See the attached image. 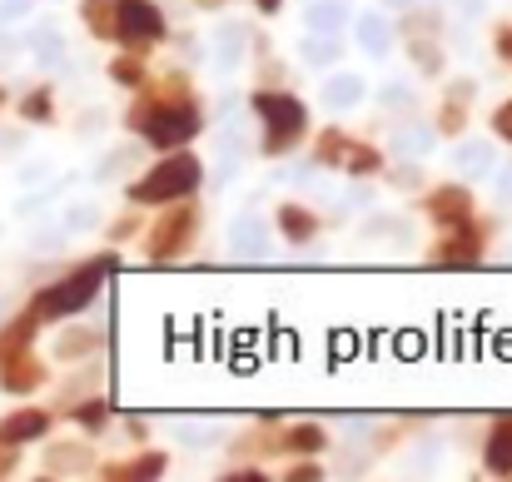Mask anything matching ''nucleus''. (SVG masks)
Segmentation results:
<instances>
[{"instance_id":"nucleus-1","label":"nucleus","mask_w":512,"mask_h":482,"mask_svg":"<svg viewBox=\"0 0 512 482\" xmlns=\"http://www.w3.org/2000/svg\"><path fill=\"white\" fill-rule=\"evenodd\" d=\"M130 125L150 140V145H160V150H179V145H189L194 135H199V110H194V100H179V90H165V95H150L145 105H135V115H130Z\"/></svg>"},{"instance_id":"nucleus-2","label":"nucleus","mask_w":512,"mask_h":482,"mask_svg":"<svg viewBox=\"0 0 512 482\" xmlns=\"http://www.w3.org/2000/svg\"><path fill=\"white\" fill-rule=\"evenodd\" d=\"M204 179V164L194 155H165L145 179H135L130 199L135 204H174V199H189Z\"/></svg>"},{"instance_id":"nucleus-3","label":"nucleus","mask_w":512,"mask_h":482,"mask_svg":"<svg viewBox=\"0 0 512 482\" xmlns=\"http://www.w3.org/2000/svg\"><path fill=\"white\" fill-rule=\"evenodd\" d=\"M105 274H115V264H110V259H90L80 274H70V279H60L55 289H45V294L35 299V314H40V319H70V314L90 309V299L100 294Z\"/></svg>"},{"instance_id":"nucleus-4","label":"nucleus","mask_w":512,"mask_h":482,"mask_svg":"<svg viewBox=\"0 0 512 482\" xmlns=\"http://www.w3.org/2000/svg\"><path fill=\"white\" fill-rule=\"evenodd\" d=\"M254 115L264 120V155H284L309 125L294 95H254Z\"/></svg>"},{"instance_id":"nucleus-5","label":"nucleus","mask_w":512,"mask_h":482,"mask_svg":"<svg viewBox=\"0 0 512 482\" xmlns=\"http://www.w3.org/2000/svg\"><path fill=\"white\" fill-rule=\"evenodd\" d=\"M115 40L130 50H150L165 40V15L150 0H115Z\"/></svg>"},{"instance_id":"nucleus-6","label":"nucleus","mask_w":512,"mask_h":482,"mask_svg":"<svg viewBox=\"0 0 512 482\" xmlns=\"http://www.w3.org/2000/svg\"><path fill=\"white\" fill-rule=\"evenodd\" d=\"M189 239H194V204H179V199H174V209L150 229L145 254H150V259H174V254L189 249Z\"/></svg>"},{"instance_id":"nucleus-7","label":"nucleus","mask_w":512,"mask_h":482,"mask_svg":"<svg viewBox=\"0 0 512 482\" xmlns=\"http://www.w3.org/2000/svg\"><path fill=\"white\" fill-rule=\"evenodd\" d=\"M453 229V239H443L438 249H433V259L438 264H478L483 259V234L463 219V224H448Z\"/></svg>"},{"instance_id":"nucleus-8","label":"nucleus","mask_w":512,"mask_h":482,"mask_svg":"<svg viewBox=\"0 0 512 482\" xmlns=\"http://www.w3.org/2000/svg\"><path fill=\"white\" fill-rule=\"evenodd\" d=\"M40 433H50V413L40 408H20L0 423V448H20V443H35Z\"/></svg>"},{"instance_id":"nucleus-9","label":"nucleus","mask_w":512,"mask_h":482,"mask_svg":"<svg viewBox=\"0 0 512 482\" xmlns=\"http://www.w3.org/2000/svg\"><path fill=\"white\" fill-rule=\"evenodd\" d=\"M428 214H433L438 224H463V219L473 214V194L458 189V184H448V189H438V194L428 199Z\"/></svg>"},{"instance_id":"nucleus-10","label":"nucleus","mask_w":512,"mask_h":482,"mask_svg":"<svg viewBox=\"0 0 512 482\" xmlns=\"http://www.w3.org/2000/svg\"><path fill=\"white\" fill-rule=\"evenodd\" d=\"M0 368H5V393H25V388H35V383L45 378V368H40V363L30 358V348L10 353V358H5Z\"/></svg>"},{"instance_id":"nucleus-11","label":"nucleus","mask_w":512,"mask_h":482,"mask_svg":"<svg viewBox=\"0 0 512 482\" xmlns=\"http://www.w3.org/2000/svg\"><path fill=\"white\" fill-rule=\"evenodd\" d=\"M160 473H165V453H145V458H130V463L105 468L110 482H155Z\"/></svg>"},{"instance_id":"nucleus-12","label":"nucleus","mask_w":512,"mask_h":482,"mask_svg":"<svg viewBox=\"0 0 512 482\" xmlns=\"http://www.w3.org/2000/svg\"><path fill=\"white\" fill-rule=\"evenodd\" d=\"M279 229H284V239L309 244V239H314V214H309L304 204H284V209H279Z\"/></svg>"},{"instance_id":"nucleus-13","label":"nucleus","mask_w":512,"mask_h":482,"mask_svg":"<svg viewBox=\"0 0 512 482\" xmlns=\"http://www.w3.org/2000/svg\"><path fill=\"white\" fill-rule=\"evenodd\" d=\"M488 473H512V418H503L488 438Z\"/></svg>"},{"instance_id":"nucleus-14","label":"nucleus","mask_w":512,"mask_h":482,"mask_svg":"<svg viewBox=\"0 0 512 482\" xmlns=\"http://www.w3.org/2000/svg\"><path fill=\"white\" fill-rule=\"evenodd\" d=\"M35 323H40V314L30 309L20 323H10L5 333H0V363L10 358V353H20V348H30V333H35Z\"/></svg>"},{"instance_id":"nucleus-15","label":"nucleus","mask_w":512,"mask_h":482,"mask_svg":"<svg viewBox=\"0 0 512 482\" xmlns=\"http://www.w3.org/2000/svg\"><path fill=\"white\" fill-rule=\"evenodd\" d=\"M85 20L100 40H115V0H85Z\"/></svg>"},{"instance_id":"nucleus-16","label":"nucleus","mask_w":512,"mask_h":482,"mask_svg":"<svg viewBox=\"0 0 512 482\" xmlns=\"http://www.w3.org/2000/svg\"><path fill=\"white\" fill-rule=\"evenodd\" d=\"M284 448H289V453H319V448H324V428H314V423H304V428H289Z\"/></svg>"},{"instance_id":"nucleus-17","label":"nucleus","mask_w":512,"mask_h":482,"mask_svg":"<svg viewBox=\"0 0 512 482\" xmlns=\"http://www.w3.org/2000/svg\"><path fill=\"white\" fill-rule=\"evenodd\" d=\"M343 164L353 169V174H373L378 169V150H368V145H343Z\"/></svg>"},{"instance_id":"nucleus-18","label":"nucleus","mask_w":512,"mask_h":482,"mask_svg":"<svg viewBox=\"0 0 512 482\" xmlns=\"http://www.w3.org/2000/svg\"><path fill=\"white\" fill-rule=\"evenodd\" d=\"M120 85H145V65L135 60V55H125V60H115V70H110Z\"/></svg>"},{"instance_id":"nucleus-19","label":"nucleus","mask_w":512,"mask_h":482,"mask_svg":"<svg viewBox=\"0 0 512 482\" xmlns=\"http://www.w3.org/2000/svg\"><path fill=\"white\" fill-rule=\"evenodd\" d=\"M75 418H80L85 428H100V423L110 418V398H95V403H85V408H80Z\"/></svg>"},{"instance_id":"nucleus-20","label":"nucleus","mask_w":512,"mask_h":482,"mask_svg":"<svg viewBox=\"0 0 512 482\" xmlns=\"http://www.w3.org/2000/svg\"><path fill=\"white\" fill-rule=\"evenodd\" d=\"M319 160H343V135L339 130H329V135L319 140Z\"/></svg>"},{"instance_id":"nucleus-21","label":"nucleus","mask_w":512,"mask_h":482,"mask_svg":"<svg viewBox=\"0 0 512 482\" xmlns=\"http://www.w3.org/2000/svg\"><path fill=\"white\" fill-rule=\"evenodd\" d=\"M25 115H30V120H50V95H45V90L30 95V100H25Z\"/></svg>"},{"instance_id":"nucleus-22","label":"nucleus","mask_w":512,"mask_h":482,"mask_svg":"<svg viewBox=\"0 0 512 482\" xmlns=\"http://www.w3.org/2000/svg\"><path fill=\"white\" fill-rule=\"evenodd\" d=\"M90 343H100V338H95V333H75V338L60 343V353H65V358H80V348H90Z\"/></svg>"},{"instance_id":"nucleus-23","label":"nucleus","mask_w":512,"mask_h":482,"mask_svg":"<svg viewBox=\"0 0 512 482\" xmlns=\"http://www.w3.org/2000/svg\"><path fill=\"white\" fill-rule=\"evenodd\" d=\"M493 130H498L503 140H512V100H508V105H498V115H493Z\"/></svg>"},{"instance_id":"nucleus-24","label":"nucleus","mask_w":512,"mask_h":482,"mask_svg":"<svg viewBox=\"0 0 512 482\" xmlns=\"http://www.w3.org/2000/svg\"><path fill=\"white\" fill-rule=\"evenodd\" d=\"M289 478H294V482H304V478H319V468H314V463H299V468H294Z\"/></svg>"},{"instance_id":"nucleus-25","label":"nucleus","mask_w":512,"mask_h":482,"mask_svg":"<svg viewBox=\"0 0 512 482\" xmlns=\"http://www.w3.org/2000/svg\"><path fill=\"white\" fill-rule=\"evenodd\" d=\"M498 55H503V60H512V30H503V35H498Z\"/></svg>"},{"instance_id":"nucleus-26","label":"nucleus","mask_w":512,"mask_h":482,"mask_svg":"<svg viewBox=\"0 0 512 482\" xmlns=\"http://www.w3.org/2000/svg\"><path fill=\"white\" fill-rule=\"evenodd\" d=\"M229 482H264V473H249L244 468V473H229Z\"/></svg>"},{"instance_id":"nucleus-27","label":"nucleus","mask_w":512,"mask_h":482,"mask_svg":"<svg viewBox=\"0 0 512 482\" xmlns=\"http://www.w3.org/2000/svg\"><path fill=\"white\" fill-rule=\"evenodd\" d=\"M0 473H10V453H0Z\"/></svg>"},{"instance_id":"nucleus-28","label":"nucleus","mask_w":512,"mask_h":482,"mask_svg":"<svg viewBox=\"0 0 512 482\" xmlns=\"http://www.w3.org/2000/svg\"><path fill=\"white\" fill-rule=\"evenodd\" d=\"M259 5H264V10H279V0H259Z\"/></svg>"}]
</instances>
